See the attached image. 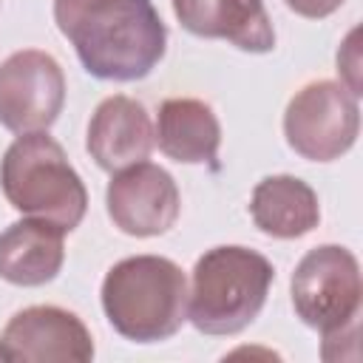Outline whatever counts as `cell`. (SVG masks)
Wrapping results in <instances>:
<instances>
[{
  "label": "cell",
  "instance_id": "cell-11",
  "mask_svg": "<svg viewBox=\"0 0 363 363\" xmlns=\"http://www.w3.org/2000/svg\"><path fill=\"white\" fill-rule=\"evenodd\" d=\"M182 28L207 37L227 40L250 54H269L275 48V28L264 0H170Z\"/></svg>",
  "mask_w": 363,
  "mask_h": 363
},
{
  "label": "cell",
  "instance_id": "cell-7",
  "mask_svg": "<svg viewBox=\"0 0 363 363\" xmlns=\"http://www.w3.org/2000/svg\"><path fill=\"white\" fill-rule=\"evenodd\" d=\"M65 105L60 62L37 48L14 51L0 65V125L11 133L48 130Z\"/></svg>",
  "mask_w": 363,
  "mask_h": 363
},
{
  "label": "cell",
  "instance_id": "cell-14",
  "mask_svg": "<svg viewBox=\"0 0 363 363\" xmlns=\"http://www.w3.org/2000/svg\"><path fill=\"white\" fill-rule=\"evenodd\" d=\"M250 216L264 235L289 241L318 227L320 204H318V193L303 179L278 173V176L261 179L252 187Z\"/></svg>",
  "mask_w": 363,
  "mask_h": 363
},
{
  "label": "cell",
  "instance_id": "cell-5",
  "mask_svg": "<svg viewBox=\"0 0 363 363\" xmlns=\"http://www.w3.org/2000/svg\"><path fill=\"white\" fill-rule=\"evenodd\" d=\"M292 306L303 326L323 335V346L357 340V318L363 303L360 264L340 244L312 247L295 267Z\"/></svg>",
  "mask_w": 363,
  "mask_h": 363
},
{
  "label": "cell",
  "instance_id": "cell-13",
  "mask_svg": "<svg viewBox=\"0 0 363 363\" xmlns=\"http://www.w3.org/2000/svg\"><path fill=\"white\" fill-rule=\"evenodd\" d=\"M153 136L159 150L179 164H213L221 145V125L207 102L173 96L159 105Z\"/></svg>",
  "mask_w": 363,
  "mask_h": 363
},
{
  "label": "cell",
  "instance_id": "cell-4",
  "mask_svg": "<svg viewBox=\"0 0 363 363\" xmlns=\"http://www.w3.org/2000/svg\"><path fill=\"white\" fill-rule=\"evenodd\" d=\"M0 190L6 201L28 216L71 233L88 210V190L71 167L62 145L45 130L20 133L0 159Z\"/></svg>",
  "mask_w": 363,
  "mask_h": 363
},
{
  "label": "cell",
  "instance_id": "cell-10",
  "mask_svg": "<svg viewBox=\"0 0 363 363\" xmlns=\"http://www.w3.org/2000/svg\"><path fill=\"white\" fill-rule=\"evenodd\" d=\"M153 145H156L153 122L139 99L113 94L102 99L91 113L85 147L102 170L116 173L128 164L145 162Z\"/></svg>",
  "mask_w": 363,
  "mask_h": 363
},
{
  "label": "cell",
  "instance_id": "cell-15",
  "mask_svg": "<svg viewBox=\"0 0 363 363\" xmlns=\"http://www.w3.org/2000/svg\"><path fill=\"white\" fill-rule=\"evenodd\" d=\"M337 71H340V82L360 99V48H357V28H352L343 40V45L337 48Z\"/></svg>",
  "mask_w": 363,
  "mask_h": 363
},
{
  "label": "cell",
  "instance_id": "cell-3",
  "mask_svg": "<svg viewBox=\"0 0 363 363\" xmlns=\"http://www.w3.org/2000/svg\"><path fill=\"white\" fill-rule=\"evenodd\" d=\"M275 267L241 244H221L199 255L187 289V320L213 337L244 332L264 309Z\"/></svg>",
  "mask_w": 363,
  "mask_h": 363
},
{
  "label": "cell",
  "instance_id": "cell-6",
  "mask_svg": "<svg viewBox=\"0 0 363 363\" xmlns=\"http://www.w3.org/2000/svg\"><path fill=\"white\" fill-rule=\"evenodd\" d=\"M360 133L357 96L335 79H315L295 91L284 111L286 145L309 162H335Z\"/></svg>",
  "mask_w": 363,
  "mask_h": 363
},
{
  "label": "cell",
  "instance_id": "cell-2",
  "mask_svg": "<svg viewBox=\"0 0 363 363\" xmlns=\"http://www.w3.org/2000/svg\"><path fill=\"white\" fill-rule=\"evenodd\" d=\"M102 312L108 323L133 343L173 337L187 320V278L164 255H130L102 278Z\"/></svg>",
  "mask_w": 363,
  "mask_h": 363
},
{
  "label": "cell",
  "instance_id": "cell-9",
  "mask_svg": "<svg viewBox=\"0 0 363 363\" xmlns=\"http://www.w3.org/2000/svg\"><path fill=\"white\" fill-rule=\"evenodd\" d=\"M0 360L6 363H88L94 340L88 326L62 306H26L0 332Z\"/></svg>",
  "mask_w": 363,
  "mask_h": 363
},
{
  "label": "cell",
  "instance_id": "cell-8",
  "mask_svg": "<svg viewBox=\"0 0 363 363\" xmlns=\"http://www.w3.org/2000/svg\"><path fill=\"white\" fill-rule=\"evenodd\" d=\"M105 207L113 227H119L125 235L153 238L164 235L176 224L182 213V196L176 179L164 167L153 162H136L111 176Z\"/></svg>",
  "mask_w": 363,
  "mask_h": 363
},
{
  "label": "cell",
  "instance_id": "cell-16",
  "mask_svg": "<svg viewBox=\"0 0 363 363\" xmlns=\"http://www.w3.org/2000/svg\"><path fill=\"white\" fill-rule=\"evenodd\" d=\"M286 9H292L295 14L306 17V20H323L329 14H335L346 0H284Z\"/></svg>",
  "mask_w": 363,
  "mask_h": 363
},
{
  "label": "cell",
  "instance_id": "cell-1",
  "mask_svg": "<svg viewBox=\"0 0 363 363\" xmlns=\"http://www.w3.org/2000/svg\"><path fill=\"white\" fill-rule=\"evenodd\" d=\"M54 23L82 68L105 82L145 79L167 48V28L150 0H54Z\"/></svg>",
  "mask_w": 363,
  "mask_h": 363
},
{
  "label": "cell",
  "instance_id": "cell-12",
  "mask_svg": "<svg viewBox=\"0 0 363 363\" xmlns=\"http://www.w3.org/2000/svg\"><path fill=\"white\" fill-rule=\"evenodd\" d=\"M65 230L43 218H23L0 233V278L14 286L54 281L65 261Z\"/></svg>",
  "mask_w": 363,
  "mask_h": 363
}]
</instances>
